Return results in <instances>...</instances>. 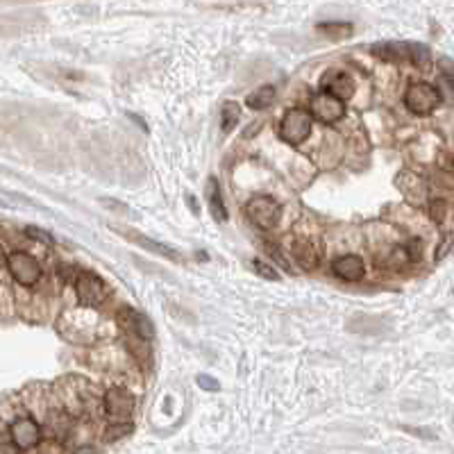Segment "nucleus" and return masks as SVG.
Masks as SVG:
<instances>
[{
	"instance_id": "f257e3e1",
	"label": "nucleus",
	"mask_w": 454,
	"mask_h": 454,
	"mask_svg": "<svg viewBox=\"0 0 454 454\" xmlns=\"http://www.w3.org/2000/svg\"><path fill=\"white\" fill-rule=\"evenodd\" d=\"M311 127H313L311 114L307 109L293 107L282 116V121H279V139L291 146H300L309 139Z\"/></svg>"
},
{
	"instance_id": "f03ea898",
	"label": "nucleus",
	"mask_w": 454,
	"mask_h": 454,
	"mask_svg": "<svg viewBox=\"0 0 454 454\" xmlns=\"http://www.w3.org/2000/svg\"><path fill=\"white\" fill-rule=\"evenodd\" d=\"M246 214L259 229H273L282 218V207L271 195H252L246 205Z\"/></svg>"
},
{
	"instance_id": "7ed1b4c3",
	"label": "nucleus",
	"mask_w": 454,
	"mask_h": 454,
	"mask_svg": "<svg viewBox=\"0 0 454 454\" xmlns=\"http://www.w3.org/2000/svg\"><path fill=\"white\" fill-rule=\"evenodd\" d=\"M75 296L82 307H100L109 296V286L96 273H80L75 277Z\"/></svg>"
},
{
	"instance_id": "20e7f679",
	"label": "nucleus",
	"mask_w": 454,
	"mask_h": 454,
	"mask_svg": "<svg viewBox=\"0 0 454 454\" xmlns=\"http://www.w3.org/2000/svg\"><path fill=\"white\" fill-rule=\"evenodd\" d=\"M441 104V93L427 82H414L404 93V107L411 114L427 116L434 109H438Z\"/></svg>"
},
{
	"instance_id": "39448f33",
	"label": "nucleus",
	"mask_w": 454,
	"mask_h": 454,
	"mask_svg": "<svg viewBox=\"0 0 454 454\" xmlns=\"http://www.w3.org/2000/svg\"><path fill=\"white\" fill-rule=\"evenodd\" d=\"M7 271L21 286H34L41 279V264L30 252L16 250L7 254Z\"/></svg>"
},
{
	"instance_id": "423d86ee",
	"label": "nucleus",
	"mask_w": 454,
	"mask_h": 454,
	"mask_svg": "<svg viewBox=\"0 0 454 454\" xmlns=\"http://www.w3.org/2000/svg\"><path fill=\"white\" fill-rule=\"evenodd\" d=\"M116 320L123 328V332L134 339L136 343L146 345L148 341H153L155 330H153V323H150L141 311L130 309V307H123L119 313H116Z\"/></svg>"
},
{
	"instance_id": "0eeeda50",
	"label": "nucleus",
	"mask_w": 454,
	"mask_h": 454,
	"mask_svg": "<svg viewBox=\"0 0 454 454\" xmlns=\"http://www.w3.org/2000/svg\"><path fill=\"white\" fill-rule=\"evenodd\" d=\"M307 112L311 114V119H316L325 125H332L345 116V102L330 96V93H325V91H318L311 96V104Z\"/></svg>"
},
{
	"instance_id": "6e6552de",
	"label": "nucleus",
	"mask_w": 454,
	"mask_h": 454,
	"mask_svg": "<svg viewBox=\"0 0 454 454\" xmlns=\"http://www.w3.org/2000/svg\"><path fill=\"white\" fill-rule=\"evenodd\" d=\"M9 436H11V445H14L18 452L32 450V448H37L41 441V427L34 418L18 416L9 423Z\"/></svg>"
},
{
	"instance_id": "1a4fd4ad",
	"label": "nucleus",
	"mask_w": 454,
	"mask_h": 454,
	"mask_svg": "<svg viewBox=\"0 0 454 454\" xmlns=\"http://www.w3.org/2000/svg\"><path fill=\"white\" fill-rule=\"evenodd\" d=\"M104 414H107L114 423H130V416L134 411V398L132 393L123 387H114L104 393Z\"/></svg>"
},
{
	"instance_id": "9d476101",
	"label": "nucleus",
	"mask_w": 454,
	"mask_h": 454,
	"mask_svg": "<svg viewBox=\"0 0 454 454\" xmlns=\"http://www.w3.org/2000/svg\"><path fill=\"white\" fill-rule=\"evenodd\" d=\"M291 257L298 261L302 271H316L320 264V248L309 237H296L291 241Z\"/></svg>"
},
{
	"instance_id": "9b49d317",
	"label": "nucleus",
	"mask_w": 454,
	"mask_h": 454,
	"mask_svg": "<svg viewBox=\"0 0 454 454\" xmlns=\"http://www.w3.org/2000/svg\"><path fill=\"white\" fill-rule=\"evenodd\" d=\"M320 87L325 93H330V96L334 98H339V100H347V98H352V93H355V82H352V77L343 73V71H328L323 75L320 80Z\"/></svg>"
},
{
	"instance_id": "f8f14e48",
	"label": "nucleus",
	"mask_w": 454,
	"mask_h": 454,
	"mask_svg": "<svg viewBox=\"0 0 454 454\" xmlns=\"http://www.w3.org/2000/svg\"><path fill=\"white\" fill-rule=\"evenodd\" d=\"M332 271L336 277L345 279V282H359L366 275V264L359 254H343V257L334 259Z\"/></svg>"
},
{
	"instance_id": "ddd939ff",
	"label": "nucleus",
	"mask_w": 454,
	"mask_h": 454,
	"mask_svg": "<svg viewBox=\"0 0 454 454\" xmlns=\"http://www.w3.org/2000/svg\"><path fill=\"white\" fill-rule=\"evenodd\" d=\"M123 234H125V239L134 241L136 246H141V248L148 250V252L159 254V257H166V259L178 261V264L182 261L180 250H175L173 246H166V243H159V241H153V239H146L144 234H139V232H134V229H123Z\"/></svg>"
},
{
	"instance_id": "4468645a",
	"label": "nucleus",
	"mask_w": 454,
	"mask_h": 454,
	"mask_svg": "<svg viewBox=\"0 0 454 454\" xmlns=\"http://www.w3.org/2000/svg\"><path fill=\"white\" fill-rule=\"evenodd\" d=\"M398 184H400V191L404 193V198H406L409 202L421 205V202L427 200V189H425V184H423L421 178L414 175V173H402Z\"/></svg>"
},
{
	"instance_id": "2eb2a0df",
	"label": "nucleus",
	"mask_w": 454,
	"mask_h": 454,
	"mask_svg": "<svg viewBox=\"0 0 454 454\" xmlns=\"http://www.w3.org/2000/svg\"><path fill=\"white\" fill-rule=\"evenodd\" d=\"M205 193H207V205H209V212H212V216L216 220H220V223H225V220H227V209L223 205V195H220V186H218L216 178L207 180Z\"/></svg>"
},
{
	"instance_id": "dca6fc26",
	"label": "nucleus",
	"mask_w": 454,
	"mask_h": 454,
	"mask_svg": "<svg viewBox=\"0 0 454 454\" xmlns=\"http://www.w3.org/2000/svg\"><path fill=\"white\" fill-rule=\"evenodd\" d=\"M275 96H277L275 87L264 85V87H259L257 91L250 93V96L246 98V104H248L250 109H269L271 104L275 102Z\"/></svg>"
},
{
	"instance_id": "f3484780",
	"label": "nucleus",
	"mask_w": 454,
	"mask_h": 454,
	"mask_svg": "<svg viewBox=\"0 0 454 454\" xmlns=\"http://www.w3.org/2000/svg\"><path fill=\"white\" fill-rule=\"evenodd\" d=\"M372 55L387 62H402L406 60V43H377L372 45Z\"/></svg>"
},
{
	"instance_id": "a211bd4d",
	"label": "nucleus",
	"mask_w": 454,
	"mask_h": 454,
	"mask_svg": "<svg viewBox=\"0 0 454 454\" xmlns=\"http://www.w3.org/2000/svg\"><path fill=\"white\" fill-rule=\"evenodd\" d=\"M316 30L320 34H325V37H330V39H336V41H341V39H347L352 34V26L350 23H345V21H330V23H318Z\"/></svg>"
},
{
	"instance_id": "6ab92c4d",
	"label": "nucleus",
	"mask_w": 454,
	"mask_h": 454,
	"mask_svg": "<svg viewBox=\"0 0 454 454\" xmlns=\"http://www.w3.org/2000/svg\"><path fill=\"white\" fill-rule=\"evenodd\" d=\"M241 121V104L234 100L223 102V109H220V127L223 132H232Z\"/></svg>"
},
{
	"instance_id": "aec40b11",
	"label": "nucleus",
	"mask_w": 454,
	"mask_h": 454,
	"mask_svg": "<svg viewBox=\"0 0 454 454\" xmlns=\"http://www.w3.org/2000/svg\"><path fill=\"white\" fill-rule=\"evenodd\" d=\"M406 60H411L418 68H427L429 66V50L427 45H421V43H406Z\"/></svg>"
},
{
	"instance_id": "412c9836",
	"label": "nucleus",
	"mask_w": 454,
	"mask_h": 454,
	"mask_svg": "<svg viewBox=\"0 0 454 454\" xmlns=\"http://www.w3.org/2000/svg\"><path fill=\"white\" fill-rule=\"evenodd\" d=\"M409 248L406 246H393L387 254V259H384V266L387 269H402V266L409 261Z\"/></svg>"
},
{
	"instance_id": "4be33fe9",
	"label": "nucleus",
	"mask_w": 454,
	"mask_h": 454,
	"mask_svg": "<svg viewBox=\"0 0 454 454\" xmlns=\"http://www.w3.org/2000/svg\"><path fill=\"white\" fill-rule=\"evenodd\" d=\"M448 212H450V205L448 200H443V198H432L429 200V216L434 218V223H445L448 218Z\"/></svg>"
},
{
	"instance_id": "5701e85b",
	"label": "nucleus",
	"mask_w": 454,
	"mask_h": 454,
	"mask_svg": "<svg viewBox=\"0 0 454 454\" xmlns=\"http://www.w3.org/2000/svg\"><path fill=\"white\" fill-rule=\"evenodd\" d=\"M132 432V425L130 423H114L109 429H107V441H119V438H123L125 434H130Z\"/></svg>"
},
{
	"instance_id": "b1692460",
	"label": "nucleus",
	"mask_w": 454,
	"mask_h": 454,
	"mask_svg": "<svg viewBox=\"0 0 454 454\" xmlns=\"http://www.w3.org/2000/svg\"><path fill=\"white\" fill-rule=\"evenodd\" d=\"M26 234H28L30 239H34V241L45 243V246H55V239L48 234V232H43V229H39V227H26Z\"/></svg>"
},
{
	"instance_id": "393cba45",
	"label": "nucleus",
	"mask_w": 454,
	"mask_h": 454,
	"mask_svg": "<svg viewBox=\"0 0 454 454\" xmlns=\"http://www.w3.org/2000/svg\"><path fill=\"white\" fill-rule=\"evenodd\" d=\"M252 269L257 271L261 277H266V279H279V275L275 273V269H271V266H266L264 261H259V259H254L252 261Z\"/></svg>"
},
{
	"instance_id": "a878e982",
	"label": "nucleus",
	"mask_w": 454,
	"mask_h": 454,
	"mask_svg": "<svg viewBox=\"0 0 454 454\" xmlns=\"http://www.w3.org/2000/svg\"><path fill=\"white\" fill-rule=\"evenodd\" d=\"M198 384H200V387L207 389V391H218L220 389V384H216V379L209 377V375H198Z\"/></svg>"
},
{
	"instance_id": "bb28decb",
	"label": "nucleus",
	"mask_w": 454,
	"mask_h": 454,
	"mask_svg": "<svg viewBox=\"0 0 454 454\" xmlns=\"http://www.w3.org/2000/svg\"><path fill=\"white\" fill-rule=\"evenodd\" d=\"M269 252H271V257H273V259H277L279 264H282V269H284V271H288V261L282 257V252H279V248H277V246H269Z\"/></svg>"
},
{
	"instance_id": "cd10ccee",
	"label": "nucleus",
	"mask_w": 454,
	"mask_h": 454,
	"mask_svg": "<svg viewBox=\"0 0 454 454\" xmlns=\"http://www.w3.org/2000/svg\"><path fill=\"white\" fill-rule=\"evenodd\" d=\"M0 454H18V450L11 443H3V441H0Z\"/></svg>"
},
{
	"instance_id": "c85d7f7f",
	"label": "nucleus",
	"mask_w": 454,
	"mask_h": 454,
	"mask_svg": "<svg viewBox=\"0 0 454 454\" xmlns=\"http://www.w3.org/2000/svg\"><path fill=\"white\" fill-rule=\"evenodd\" d=\"M5 264H7V254H5L3 246H0V271H3V269H5Z\"/></svg>"
},
{
	"instance_id": "c756f323",
	"label": "nucleus",
	"mask_w": 454,
	"mask_h": 454,
	"mask_svg": "<svg viewBox=\"0 0 454 454\" xmlns=\"http://www.w3.org/2000/svg\"><path fill=\"white\" fill-rule=\"evenodd\" d=\"M73 454H96V450H93V448H77Z\"/></svg>"
}]
</instances>
